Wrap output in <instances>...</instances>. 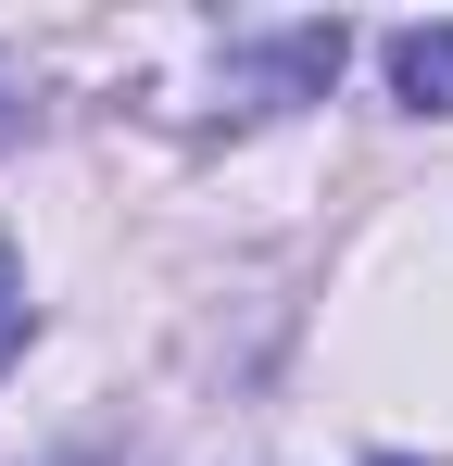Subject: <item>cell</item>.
I'll use <instances>...</instances> for the list:
<instances>
[{"label":"cell","instance_id":"cell-1","mask_svg":"<svg viewBox=\"0 0 453 466\" xmlns=\"http://www.w3.org/2000/svg\"><path fill=\"white\" fill-rule=\"evenodd\" d=\"M327 76H340V25H290L277 51H239V64H226V88H239L226 114H277V101H315Z\"/></svg>","mask_w":453,"mask_h":466},{"label":"cell","instance_id":"cell-2","mask_svg":"<svg viewBox=\"0 0 453 466\" xmlns=\"http://www.w3.org/2000/svg\"><path fill=\"white\" fill-rule=\"evenodd\" d=\"M390 88H403L416 114H453V25H403V38H390Z\"/></svg>","mask_w":453,"mask_h":466},{"label":"cell","instance_id":"cell-3","mask_svg":"<svg viewBox=\"0 0 453 466\" xmlns=\"http://www.w3.org/2000/svg\"><path fill=\"white\" fill-rule=\"evenodd\" d=\"M13 353H25V265L0 252V366H13Z\"/></svg>","mask_w":453,"mask_h":466}]
</instances>
